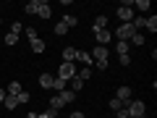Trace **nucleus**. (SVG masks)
Instances as JSON below:
<instances>
[{
    "label": "nucleus",
    "mask_w": 157,
    "mask_h": 118,
    "mask_svg": "<svg viewBox=\"0 0 157 118\" xmlns=\"http://www.w3.org/2000/svg\"><path fill=\"white\" fill-rule=\"evenodd\" d=\"M113 34H115V39H118V42H128V39L136 34V29L131 26V24H121V26H118Z\"/></svg>",
    "instance_id": "f257e3e1"
},
{
    "label": "nucleus",
    "mask_w": 157,
    "mask_h": 118,
    "mask_svg": "<svg viewBox=\"0 0 157 118\" xmlns=\"http://www.w3.org/2000/svg\"><path fill=\"white\" fill-rule=\"evenodd\" d=\"M76 76V66L73 63H60V68H58V79H63V81H71V79Z\"/></svg>",
    "instance_id": "f03ea898"
},
{
    "label": "nucleus",
    "mask_w": 157,
    "mask_h": 118,
    "mask_svg": "<svg viewBox=\"0 0 157 118\" xmlns=\"http://www.w3.org/2000/svg\"><path fill=\"white\" fill-rule=\"evenodd\" d=\"M126 110H128L131 118H144V110H147V108H144V102H141V100H131L128 105H126Z\"/></svg>",
    "instance_id": "7ed1b4c3"
},
{
    "label": "nucleus",
    "mask_w": 157,
    "mask_h": 118,
    "mask_svg": "<svg viewBox=\"0 0 157 118\" xmlns=\"http://www.w3.org/2000/svg\"><path fill=\"white\" fill-rule=\"evenodd\" d=\"M118 18H121L123 24L134 21V8H131V3H121V8H118Z\"/></svg>",
    "instance_id": "20e7f679"
},
{
    "label": "nucleus",
    "mask_w": 157,
    "mask_h": 118,
    "mask_svg": "<svg viewBox=\"0 0 157 118\" xmlns=\"http://www.w3.org/2000/svg\"><path fill=\"white\" fill-rule=\"evenodd\" d=\"M110 37H113V32H110V29H94V39H97V45L107 47V42H110Z\"/></svg>",
    "instance_id": "39448f33"
},
{
    "label": "nucleus",
    "mask_w": 157,
    "mask_h": 118,
    "mask_svg": "<svg viewBox=\"0 0 157 118\" xmlns=\"http://www.w3.org/2000/svg\"><path fill=\"white\" fill-rule=\"evenodd\" d=\"M115 97H118L121 102H123V105H128V102H131V87H118Z\"/></svg>",
    "instance_id": "423d86ee"
},
{
    "label": "nucleus",
    "mask_w": 157,
    "mask_h": 118,
    "mask_svg": "<svg viewBox=\"0 0 157 118\" xmlns=\"http://www.w3.org/2000/svg\"><path fill=\"white\" fill-rule=\"evenodd\" d=\"M37 16H42V18H50V16H52V8H50V3H47V0H39Z\"/></svg>",
    "instance_id": "0eeeda50"
},
{
    "label": "nucleus",
    "mask_w": 157,
    "mask_h": 118,
    "mask_svg": "<svg viewBox=\"0 0 157 118\" xmlns=\"http://www.w3.org/2000/svg\"><path fill=\"white\" fill-rule=\"evenodd\" d=\"M107 47H102V45H97L94 50H92V61H107Z\"/></svg>",
    "instance_id": "6e6552de"
},
{
    "label": "nucleus",
    "mask_w": 157,
    "mask_h": 118,
    "mask_svg": "<svg viewBox=\"0 0 157 118\" xmlns=\"http://www.w3.org/2000/svg\"><path fill=\"white\" fill-rule=\"evenodd\" d=\"M76 61L78 63H84V66H92V53H86V50H76Z\"/></svg>",
    "instance_id": "1a4fd4ad"
},
{
    "label": "nucleus",
    "mask_w": 157,
    "mask_h": 118,
    "mask_svg": "<svg viewBox=\"0 0 157 118\" xmlns=\"http://www.w3.org/2000/svg\"><path fill=\"white\" fill-rule=\"evenodd\" d=\"M144 29H147V32H152V34L157 32V16H155V13L144 18Z\"/></svg>",
    "instance_id": "9d476101"
},
{
    "label": "nucleus",
    "mask_w": 157,
    "mask_h": 118,
    "mask_svg": "<svg viewBox=\"0 0 157 118\" xmlns=\"http://www.w3.org/2000/svg\"><path fill=\"white\" fill-rule=\"evenodd\" d=\"M52 73H42V76H39V87H42V89H52Z\"/></svg>",
    "instance_id": "9b49d317"
},
{
    "label": "nucleus",
    "mask_w": 157,
    "mask_h": 118,
    "mask_svg": "<svg viewBox=\"0 0 157 118\" xmlns=\"http://www.w3.org/2000/svg\"><path fill=\"white\" fill-rule=\"evenodd\" d=\"M60 55H63V63H73L76 61V50H73V47H63Z\"/></svg>",
    "instance_id": "f8f14e48"
},
{
    "label": "nucleus",
    "mask_w": 157,
    "mask_h": 118,
    "mask_svg": "<svg viewBox=\"0 0 157 118\" xmlns=\"http://www.w3.org/2000/svg\"><path fill=\"white\" fill-rule=\"evenodd\" d=\"M21 84H18V81H11V84H8V92H6V95H11V97H18V95H21Z\"/></svg>",
    "instance_id": "ddd939ff"
},
{
    "label": "nucleus",
    "mask_w": 157,
    "mask_h": 118,
    "mask_svg": "<svg viewBox=\"0 0 157 118\" xmlns=\"http://www.w3.org/2000/svg\"><path fill=\"white\" fill-rule=\"evenodd\" d=\"M76 76L81 79V81H86V79L92 76V66H84V68H76Z\"/></svg>",
    "instance_id": "4468645a"
},
{
    "label": "nucleus",
    "mask_w": 157,
    "mask_h": 118,
    "mask_svg": "<svg viewBox=\"0 0 157 118\" xmlns=\"http://www.w3.org/2000/svg\"><path fill=\"white\" fill-rule=\"evenodd\" d=\"M50 108H52V110H63V108H66V102H63V97H60V95H55V97L50 100Z\"/></svg>",
    "instance_id": "2eb2a0df"
},
{
    "label": "nucleus",
    "mask_w": 157,
    "mask_h": 118,
    "mask_svg": "<svg viewBox=\"0 0 157 118\" xmlns=\"http://www.w3.org/2000/svg\"><path fill=\"white\" fill-rule=\"evenodd\" d=\"M52 89H55V92H63V89H68V84H66V81H63V79H52Z\"/></svg>",
    "instance_id": "dca6fc26"
},
{
    "label": "nucleus",
    "mask_w": 157,
    "mask_h": 118,
    "mask_svg": "<svg viewBox=\"0 0 157 118\" xmlns=\"http://www.w3.org/2000/svg\"><path fill=\"white\" fill-rule=\"evenodd\" d=\"M60 97H63V102L68 105V102H73V100H76V92H71V89H63V92H60Z\"/></svg>",
    "instance_id": "f3484780"
},
{
    "label": "nucleus",
    "mask_w": 157,
    "mask_h": 118,
    "mask_svg": "<svg viewBox=\"0 0 157 118\" xmlns=\"http://www.w3.org/2000/svg\"><path fill=\"white\" fill-rule=\"evenodd\" d=\"M3 102H6L8 110H16V108H18V100H16V97H11V95H6V100H3Z\"/></svg>",
    "instance_id": "a211bd4d"
},
{
    "label": "nucleus",
    "mask_w": 157,
    "mask_h": 118,
    "mask_svg": "<svg viewBox=\"0 0 157 118\" xmlns=\"http://www.w3.org/2000/svg\"><path fill=\"white\" fill-rule=\"evenodd\" d=\"M32 50H34V53H45V42H42L39 37L32 39Z\"/></svg>",
    "instance_id": "6ab92c4d"
},
{
    "label": "nucleus",
    "mask_w": 157,
    "mask_h": 118,
    "mask_svg": "<svg viewBox=\"0 0 157 118\" xmlns=\"http://www.w3.org/2000/svg\"><path fill=\"white\" fill-rule=\"evenodd\" d=\"M37 8H39V0H29L26 6H24V11L26 13H37Z\"/></svg>",
    "instance_id": "aec40b11"
},
{
    "label": "nucleus",
    "mask_w": 157,
    "mask_h": 118,
    "mask_svg": "<svg viewBox=\"0 0 157 118\" xmlns=\"http://www.w3.org/2000/svg\"><path fill=\"white\" fill-rule=\"evenodd\" d=\"M123 108H126V105L118 100V97H110V110H115V113H118V110H123Z\"/></svg>",
    "instance_id": "412c9836"
},
{
    "label": "nucleus",
    "mask_w": 157,
    "mask_h": 118,
    "mask_svg": "<svg viewBox=\"0 0 157 118\" xmlns=\"http://www.w3.org/2000/svg\"><path fill=\"white\" fill-rule=\"evenodd\" d=\"M131 8H139V11H149V0H136V3H131Z\"/></svg>",
    "instance_id": "4be33fe9"
},
{
    "label": "nucleus",
    "mask_w": 157,
    "mask_h": 118,
    "mask_svg": "<svg viewBox=\"0 0 157 118\" xmlns=\"http://www.w3.org/2000/svg\"><path fill=\"white\" fill-rule=\"evenodd\" d=\"M81 87H84V81H81L78 76H73V79H71V92H78Z\"/></svg>",
    "instance_id": "5701e85b"
},
{
    "label": "nucleus",
    "mask_w": 157,
    "mask_h": 118,
    "mask_svg": "<svg viewBox=\"0 0 157 118\" xmlns=\"http://www.w3.org/2000/svg\"><path fill=\"white\" fill-rule=\"evenodd\" d=\"M115 50H118V55H128V42H118Z\"/></svg>",
    "instance_id": "b1692460"
},
{
    "label": "nucleus",
    "mask_w": 157,
    "mask_h": 118,
    "mask_svg": "<svg viewBox=\"0 0 157 118\" xmlns=\"http://www.w3.org/2000/svg\"><path fill=\"white\" fill-rule=\"evenodd\" d=\"M107 26V16H97L94 18V29H105Z\"/></svg>",
    "instance_id": "393cba45"
},
{
    "label": "nucleus",
    "mask_w": 157,
    "mask_h": 118,
    "mask_svg": "<svg viewBox=\"0 0 157 118\" xmlns=\"http://www.w3.org/2000/svg\"><path fill=\"white\" fill-rule=\"evenodd\" d=\"M63 24H66V26H76L78 18H76V16H68V13H66V16H63Z\"/></svg>",
    "instance_id": "a878e982"
},
{
    "label": "nucleus",
    "mask_w": 157,
    "mask_h": 118,
    "mask_svg": "<svg viewBox=\"0 0 157 118\" xmlns=\"http://www.w3.org/2000/svg\"><path fill=\"white\" fill-rule=\"evenodd\" d=\"M66 32H68V26H66L63 21H58V24H55V34H58V37H63Z\"/></svg>",
    "instance_id": "bb28decb"
},
{
    "label": "nucleus",
    "mask_w": 157,
    "mask_h": 118,
    "mask_svg": "<svg viewBox=\"0 0 157 118\" xmlns=\"http://www.w3.org/2000/svg\"><path fill=\"white\" fill-rule=\"evenodd\" d=\"M21 32H24L21 21H13V24H11V34H16V37H18V34H21Z\"/></svg>",
    "instance_id": "cd10ccee"
},
{
    "label": "nucleus",
    "mask_w": 157,
    "mask_h": 118,
    "mask_svg": "<svg viewBox=\"0 0 157 118\" xmlns=\"http://www.w3.org/2000/svg\"><path fill=\"white\" fill-rule=\"evenodd\" d=\"M24 32H26L29 42H32V39H37V37H39V34H37V29H34V26H26V29H24Z\"/></svg>",
    "instance_id": "c85d7f7f"
},
{
    "label": "nucleus",
    "mask_w": 157,
    "mask_h": 118,
    "mask_svg": "<svg viewBox=\"0 0 157 118\" xmlns=\"http://www.w3.org/2000/svg\"><path fill=\"white\" fill-rule=\"evenodd\" d=\"M131 42H134V45H144V34H141V32H136L134 37H131Z\"/></svg>",
    "instance_id": "c756f323"
},
{
    "label": "nucleus",
    "mask_w": 157,
    "mask_h": 118,
    "mask_svg": "<svg viewBox=\"0 0 157 118\" xmlns=\"http://www.w3.org/2000/svg\"><path fill=\"white\" fill-rule=\"evenodd\" d=\"M16 42H18V37H16V34H11V32H8V34H6V45H16Z\"/></svg>",
    "instance_id": "7c9ffc66"
},
{
    "label": "nucleus",
    "mask_w": 157,
    "mask_h": 118,
    "mask_svg": "<svg viewBox=\"0 0 157 118\" xmlns=\"http://www.w3.org/2000/svg\"><path fill=\"white\" fill-rule=\"evenodd\" d=\"M92 66H94V68H100V71H105V68H107V61H94Z\"/></svg>",
    "instance_id": "2f4dec72"
},
{
    "label": "nucleus",
    "mask_w": 157,
    "mask_h": 118,
    "mask_svg": "<svg viewBox=\"0 0 157 118\" xmlns=\"http://www.w3.org/2000/svg\"><path fill=\"white\" fill-rule=\"evenodd\" d=\"M118 61H121V66H128L131 58H128V55H118Z\"/></svg>",
    "instance_id": "473e14b6"
},
{
    "label": "nucleus",
    "mask_w": 157,
    "mask_h": 118,
    "mask_svg": "<svg viewBox=\"0 0 157 118\" xmlns=\"http://www.w3.org/2000/svg\"><path fill=\"white\" fill-rule=\"evenodd\" d=\"M16 100H18V102H29V92H21V95H18Z\"/></svg>",
    "instance_id": "72a5a7b5"
},
{
    "label": "nucleus",
    "mask_w": 157,
    "mask_h": 118,
    "mask_svg": "<svg viewBox=\"0 0 157 118\" xmlns=\"http://www.w3.org/2000/svg\"><path fill=\"white\" fill-rule=\"evenodd\" d=\"M115 116H118V118H128V110H126V108H123V110H118Z\"/></svg>",
    "instance_id": "f704fd0d"
},
{
    "label": "nucleus",
    "mask_w": 157,
    "mask_h": 118,
    "mask_svg": "<svg viewBox=\"0 0 157 118\" xmlns=\"http://www.w3.org/2000/svg\"><path fill=\"white\" fill-rule=\"evenodd\" d=\"M71 118H84V113H71Z\"/></svg>",
    "instance_id": "c9c22d12"
},
{
    "label": "nucleus",
    "mask_w": 157,
    "mask_h": 118,
    "mask_svg": "<svg viewBox=\"0 0 157 118\" xmlns=\"http://www.w3.org/2000/svg\"><path fill=\"white\" fill-rule=\"evenodd\" d=\"M3 100H6V89H0V102H3Z\"/></svg>",
    "instance_id": "e433bc0d"
},
{
    "label": "nucleus",
    "mask_w": 157,
    "mask_h": 118,
    "mask_svg": "<svg viewBox=\"0 0 157 118\" xmlns=\"http://www.w3.org/2000/svg\"><path fill=\"white\" fill-rule=\"evenodd\" d=\"M26 118H39V113H29V116Z\"/></svg>",
    "instance_id": "4c0bfd02"
},
{
    "label": "nucleus",
    "mask_w": 157,
    "mask_h": 118,
    "mask_svg": "<svg viewBox=\"0 0 157 118\" xmlns=\"http://www.w3.org/2000/svg\"><path fill=\"white\" fill-rule=\"evenodd\" d=\"M0 11H3V6H0Z\"/></svg>",
    "instance_id": "58836bf2"
},
{
    "label": "nucleus",
    "mask_w": 157,
    "mask_h": 118,
    "mask_svg": "<svg viewBox=\"0 0 157 118\" xmlns=\"http://www.w3.org/2000/svg\"><path fill=\"white\" fill-rule=\"evenodd\" d=\"M39 118H42V116H39Z\"/></svg>",
    "instance_id": "ea45409f"
},
{
    "label": "nucleus",
    "mask_w": 157,
    "mask_h": 118,
    "mask_svg": "<svg viewBox=\"0 0 157 118\" xmlns=\"http://www.w3.org/2000/svg\"><path fill=\"white\" fill-rule=\"evenodd\" d=\"M128 118H131V116H128Z\"/></svg>",
    "instance_id": "a19ab883"
}]
</instances>
